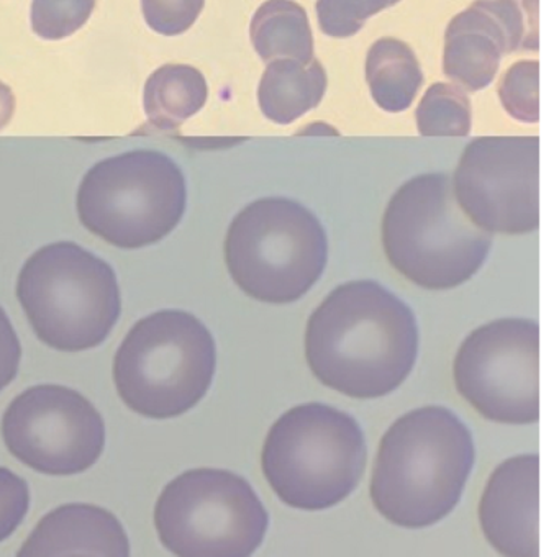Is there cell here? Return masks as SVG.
<instances>
[{
  "mask_svg": "<svg viewBox=\"0 0 559 557\" xmlns=\"http://www.w3.org/2000/svg\"><path fill=\"white\" fill-rule=\"evenodd\" d=\"M538 177V137H484L467 144L451 183L474 225L526 235L539 226Z\"/></svg>",
  "mask_w": 559,
  "mask_h": 557,
  "instance_id": "7c38bea8",
  "label": "cell"
},
{
  "mask_svg": "<svg viewBox=\"0 0 559 557\" xmlns=\"http://www.w3.org/2000/svg\"><path fill=\"white\" fill-rule=\"evenodd\" d=\"M155 526L176 557H251L270 514L250 482L224 469H192L166 485Z\"/></svg>",
  "mask_w": 559,
  "mask_h": 557,
  "instance_id": "9c48e42d",
  "label": "cell"
},
{
  "mask_svg": "<svg viewBox=\"0 0 559 557\" xmlns=\"http://www.w3.org/2000/svg\"><path fill=\"white\" fill-rule=\"evenodd\" d=\"M205 0H142L145 22L163 36L188 32L204 10Z\"/></svg>",
  "mask_w": 559,
  "mask_h": 557,
  "instance_id": "cb8c5ba5",
  "label": "cell"
},
{
  "mask_svg": "<svg viewBox=\"0 0 559 557\" xmlns=\"http://www.w3.org/2000/svg\"><path fill=\"white\" fill-rule=\"evenodd\" d=\"M418 131L424 137H466L471 131V102L457 85H431L415 111Z\"/></svg>",
  "mask_w": 559,
  "mask_h": 557,
  "instance_id": "ffe728a7",
  "label": "cell"
},
{
  "mask_svg": "<svg viewBox=\"0 0 559 557\" xmlns=\"http://www.w3.org/2000/svg\"><path fill=\"white\" fill-rule=\"evenodd\" d=\"M64 557H96V556H91V554H68V556H64Z\"/></svg>",
  "mask_w": 559,
  "mask_h": 557,
  "instance_id": "f1b7e54d",
  "label": "cell"
},
{
  "mask_svg": "<svg viewBox=\"0 0 559 557\" xmlns=\"http://www.w3.org/2000/svg\"><path fill=\"white\" fill-rule=\"evenodd\" d=\"M454 383L490 422L530 425L539 418V327L500 318L476 328L457 349Z\"/></svg>",
  "mask_w": 559,
  "mask_h": 557,
  "instance_id": "30bf717a",
  "label": "cell"
},
{
  "mask_svg": "<svg viewBox=\"0 0 559 557\" xmlns=\"http://www.w3.org/2000/svg\"><path fill=\"white\" fill-rule=\"evenodd\" d=\"M382 246L392 268L418 287L450 291L480 271L492 233L464 215L448 174H420L389 200Z\"/></svg>",
  "mask_w": 559,
  "mask_h": 557,
  "instance_id": "3957f363",
  "label": "cell"
},
{
  "mask_svg": "<svg viewBox=\"0 0 559 557\" xmlns=\"http://www.w3.org/2000/svg\"><path fill=\"white\" fill-rule=\"evenodd\" d=\"M22 344L11 318L0 307V392L8 389L19 374Z\"/></svg>",
  "mask_w": 559,
  "mask_h": 557,
  "instance_id": "484cf974",
  "label": "cell"
},
{
  "mask_svg": "<svg viewBox=\"0 0 559 557\" xmlns=\"http://www.w3.org/2000/svg\"><path fill=\"white\" fill-rule=\"evenodd\" d=\"M251 43L264 62L313 59V33L306 9L294 0H266L251 20Z\"/></svg>",
  "mask_w": 559,
  "mask_h": 557,
  "instance_id": "d6986e66",
  "label": "cell"
},
{
  "mask_svg": "<svg viewBox=\"0 0 559 557\" xmlns=\"http://www.w3.org/2000/svg\"><path fill=\"white\" fill-rule=\"evenodd\" d=\"M130 557V541L116 514L90 503L58 507L41 518L17 557Z\"/></svg>",
  "mask_w": 559,
  "mask_h": 557,
  "instance_id": "5bb4252c",
  "label": "cell"
},
{
  "mask_svg": "<svg viewBox=\"0 0 559 557\" xmlns=\"http://www.w3.org/2000/svg\"><path fill=\"white\" fill-rule=\"evenodd\" d=\"M326 261L325 228L296 200H254L228 226V272L245 294L263 304L287 305L302 298L322 277Z\"/></svg>",
  "mask_w": 559,
  "mask_h": 557,
  "instance_id": "52a82bcc",
  "label": "cell"
},
{
  "mask_svg": "<svg viewBox=\"0 0 559 557\" xmlns=\"http://www.w3.org/2000/svg\"><path fill=\"white\" fill-rule=\"evenodd\" d=\"M503 55L506 38L489 13L471 5L451 19L444 33L443 72L461 88L477 92L492 84Z\"/></svg>",
  "mask_w": 559,
  "mask_h": 557,
  "instance_id": "9a60e30c",
  "label": "cell"
},
{
  "mask_svg": "<svg viewBox=\"0 0 559 557\" xmlns=\"http://www.w3.org/2000/svg\"><path fill=\"white\" fill-rule=\"evenodd\" d=\"M366 82L382 110L399 114L414 104L425 75L407 43L381 38L372 43L366 56Z\"/></svg>",
  "mask_w": 559,
  "mask_h": 557,
  "instance_id": "e0dca14e",
  "label": "cell"
},
{
  "mask_svg": "<svg viewBox=\"0 0 559 557\" xmlns=\"http://www.w3.org/2000/svg\"><path fill=\"white\" fill-rule=\"evenodd\" d=\"M0 429L14 458L47 475L81 474L106 448L99 410L83 393L57 383H40L15 396Z\"/></svg>",
  "mask_w": 559,
  "mask_h": 557,
  "instance_id": "8fae6325",
  "label": "cell"
},
{
  "mask_svg": "<svg viewBox=\"0 0 559 557\" xmlns=\"http://www.w3.org/2000/svg\"><path fill=\"white\" fill-rule=\"evenodd\" d=\"M326 84L329 79L319 59H276L267 62L258 87V102L267 120L289 125L319 107Z\"/></svg>",
  "mask_w": 559,
  "mask_h": 557,
  "instance_id": "2e32d148",
  "label": "cell"
},
{
  "mask_svg": "<svg viewBox=\"0 0 559 557\" xmlns=\"http://www.w3.org/2000/svg\"><path fill=\"white\" fill-rule=\"evenodd\" d=\"M97 0H34L32 29L48 42H60L83 28L96 9Z\"/></svg>",
  "mask_w": 559,
  "mask_h": 557,
  "instance_id": "7402d4cb",
  "label": "cell"
},
{
  "mask_svg": "<svg viewBox=\"0 0 559 557\" xmlns=\"http://www.w3.org/2000/svg\"><path fill=\"white\" fill-rule=\"evenodd\" d=\"M217 346L209 328L185 310H162L136 321L114 357L122 402L153 419L176 418L211 389Z\"/></svg>",
  "mask_w": 559,
  "mask_h": 557,
  "instance_id": "277c9868",
  "label": "cell"
},
{
  "mask_svg": "<svg viewBox=\"0 0 559 557\" xmlns=\"http://www.w3.org/2000/svg\"><path fill=\"white\" fill-rule=\"evenodd\" d=\"M417 354L414 311L374 281L338 285L307 321L310 370L323 386L352 399L394 392L411 376Z\"/></svg>",
  "mask_w": 559,
  "mask_h": 557,
  "instance_id": "6da1fadb",
  "label": "cell"
},
{
  "mask_svg": "<svg viewBox=\"0 0 559 557\" xmlns=\"http://www.w3.org/2000/svg\"><path fill=\"white\" fill-rule=\"evenodd\" d=\"M188 186L168 154L127 151L94 164L81 180L76 209L93 235L122 249L165 239L185 216Z\"/></svg>",
  "mask_w": 559,
  "mask_h": 557,
  "instance_id": "ba28073f",
  "label": "cell"
},
{
  "mask_svg": "<svg viewBox=\"0 0 559 557\" xmlns=\"http://www.w3.org/2000/svg\"><path fill=\"white\" fill-rule=\"evenodd\" d=\"M15 95L12 88L4 82H0V130L8 127L9 121L14 117Z\"/></svg>",
  "mask_w": 559,
  "mask_h": 557,
  "instance_id": "83f0119b",
  "label": "cell"
},
{
  "mask_svg": "<svg viewBox=\"0 0 559 557\" xmlns=\"http://www.w3.org/2000/svg\"><path fill=\"white\" fill-rule=\"evenodd\" d=\"M539 62L516 61L499 82V97L510 117L525 123L539 120Z\"/></svg>",
  "mask_w": 559,
  "mask_h": 557,
  "instance_id": "603a6c76",
  "label": "cell"
},
{
  "mask_svg": "<svg viewBox=\"0 0 559 557\" xmlns=\"http://www.w3.org/2000/svg\"><path fill=\"white\" fill-rule=\"evenodd\" d=\"M17 298L38 340L64 353L103 344L122 313L112 265L71 241L51 242L25 261Z\"/></svg>",
  "mask_w": 559,
  "mask_h": 557,
  "instance_id": "8992f818",
  "label": "cell"
},
{
  "mask_svg": "<svg viewBox=\"0 0 559 557\" xmlns=\"http://www.w3.org/2000/svg\"><path fill=\"white\" fill-rule=\"evenodd\" d=\"M474 461L473 435L451 410H412L382 436L372 471V503L397 526H430L460 503Z\"/></svg>",
  "mask_w": 559,
  "mask_h": 557,
  "instance_id": "7a4b0ae2",
  "label": "cell"
},
{
  "mask_svg": "<svg viewBox=\"0 0 559 557\" xmlns=\"http://www.w3.org/2000/svg\"><path fill=\"white\" fill-rule=\"evenodd\" d=\"M31 488L25 478L0 467V543L8 540L27 517Z\"/></svg>",
  "mask_w": 559,
  "mask_h": 557,
  "instance_id": "d4e9b609",
  "label": "cell"
},
{
  "mask_svg": "<svg viewBox=\"0 0 559 557\" xmlns=\"http://www.w3.org/2000/svg\"><path fill=\"white\" fill-rule=\"evenodd\" d=\"M338 2L353 19L358 20L359 23H366L369 16L395 5L401 0H338Z\"/></svg>",
  "mask_w": 559,
  "mask_h": 557,
  "instance_id": "4316f807",
  "label": "cell"
},
{
  "mask_svg": "<svg viewBox=\"0 0 559 557\" xmlns=\"http://www.w3.org/2000/svg\"><path fill=\"white\" fill-rule=\"evenodd\" d=\"M366 455L365 432L352 415L325 403H302L271 426L261 467L284 503L326 510L358 487Z\"/></svg>",
  "mask_w": 559,
  "mask_h": 557,
  "instance_id": "5b68a950",
  "label": "cell"
},
{
  "mask_svg": "<svg viewBox=\"0 0 559 557\" xmlns=\"http://www.w3.org/2000/svg\"><path fill=\"white\" fill-rule=\"evenodd\" d=\"M209 85L199 69L188 64H169L156 69L145 84L143 105L150 125L169 131L204 108Z\"/></svg>",
  "mask_w": 559,
  "mask_h": 557,
  "instance_id": "ac0fdd59",
  "label": "cell"
},
{
  "mask_svg": "<svg viewBox=\"0 0 559 557\" xmlns=\"http://www.w3.org/2000/svg\"><path fill=\"white\" fill-rule=\"evenodd\" d=\"M538 454L515 455L490 475L479 503L486 540L503 557H539Z\"/></svg>",
  "mask_w": 559,
  "mask_h": 557,
  "instance_id": "4fadbf2b",
  "label": "cell"
},
{
  "mask_svg": "<svg viewBox=\"0 0 559 557\" xmlns=\"http://www.w3.org/2000/svg\"><path fill=\"white\" fill-rule=\"evenodd\" d=\"M496 20L506 38L507 55L538 51V0H476Z\"/></svg>",
  "mask_w": 559,
  "mask_h": 557,
  "instance_id": "44dd1931",
  "label": "cell"
}]
</instances>
